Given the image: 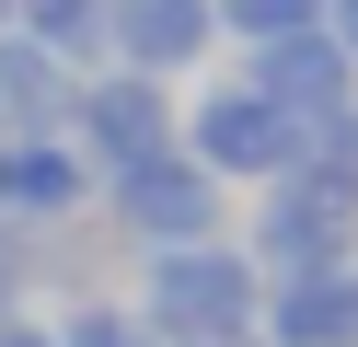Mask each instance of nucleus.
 <instances>
[{"instance_id": "5", "label": "nucleus", "mask_w": 358, "mask_h": 347, "mask_svg": "<svg viewBox=\"0 0 358 347\" xmlns=\"http://www.w3.org/2000/svg\"><path fill=\"white\" fill-rule=\"evenodd\" d=\"M358 243V185L335 174H278L266 185V266H335V254Z\"/></svg>"}, {"instance_id": "7", "label": "nucleus", "mask_w": 358, "mask_h": 347, "mask_svg": "<svg viewBox=\"0 0 358 347\" xmlns=\"http://www.w3.org/2000/svg\"><path fill=\"white\" fill-rule=\"evenodd\" d=\"M208 35H220L208 0H104V46H116V69H150V81L196 69Z\"/></svg>"}, {"instance_id": "3", "label": "nucleus", "mask_w": 358, "mask_h": 347, "mask_svg": "<svg viewBox=\"0 0 358 347\" xmlns=\"http://www.w3.org/2000/svg\"><path fill=\"white\" fill-rule=\"evenodd\" d=\"M116 185V208H127V231L139 243H208L220 231V174L173 139V151H150V162H127V174H104Z\"/></svg>"}, {"instance_id": "17", "label": "nucleus", "mask_w": 358, "mask_h": 347, "mask_svg": "<svg viewBox=\"0 0 358 347\" xmlns=\"http://www.w3.org/2000/svg\"><path fill=\"white\" fill-rule=\"evenodd\" d=\"M0 23H12V0H0Z\"/></svg>"}, {"instance_id": "11", "label": "nucleus", "mask_w": 358, "mask_h": 347, "mask_svg": "<svg viewBox=\"0 0 358 347\" xmlns=\"http://www.w3.org/2000/svg\"><path fill=\"white\" fill-rule=\"evenodd\" d=\"M12 23L47 35L58 58H93V46H104V0H12Z\"/></svg>"}, {"instance_id": "2", "label": "nucleus", "mask_w": 358, "mask_h": 347, "mask_svg": "<svg viewBox=\"0 0 358 347\" xmlns=\"http://www.w3.org/2000/svg\"><path fill=\"white\" fill-rule=\"evenodd\" d=\"M185 151L208 162L220 185H278V174H301V116H289L278 93H255V81H220V93H196Z\"/></svg>"}, {"instance_id": "6", "label": "nucleus", "mask_w": 358, "mask_h": 347, "mask_svg": "<svg viewBox=\"0 0 358 347\" xmlns=\"http://www.w3.org/2000/svg\"><path fill=\"white\" fill-rule=\"evenodd\" d=\"M70 116H81V69L58 58L47 35L0 23V128H24V139H70Z\"/></svg>"}, {"instance_id": "12", "label": "nucleus", "mask_w": 358, "mask_h": 347, "mask_svg": "<svg viewBox=\"0 0 358 347\" xmlns=\"http://www.w3.org/2000/svg\"><path fill=\"white\" fill-rule=\"evenodd\" d=\"M208 12H220V35L278 46V35H301V23H324V0H208Z\"/></svg>"}, {"instance_id": "15", "label": "nucleus", "mask_w": 358, "mask_h": 347, "mask_svg": "<svg viewBox=\"0 0 358 347\" xmlns=\"http://www.w3.org/2000/svg\"><path fill=\"white\" fill-rule=\"evenodd\" d=\"M324 23H335V46L358 58V0H324Z\"/></svg>"}, {"instance_id": "4", "label": "nucleus", "mask_w": 358, "mask_h": 347, "mask_svg": "<svg viewBox=\"0 0 358 347\" xmlns=\"http://www.w3.org/2000/svg\"><path fill=\"white\" fill-rule=\"evenodd\" d=\"M70 139L93 151V174H127V162L173 151V139H185V116H173V93L150 81V69H116V81H81V116H70Z\"/></svg>"}, {"instance_id": "13", "label": "nucleus", "mask_w": 358, "mask_h": 347, "mask_svg": "<svg viewBox=\"0 0 358 347\" xmlns=\"http://www.w3.org/2000/svg\"><path fill=\"white\" fill-rule=\"evenodd\" d=\"M301 174H335V185H358V104H335V116H301Z\"/></svg>"}, {"instance_id": "9", "label": "nucleus", "mask_w": 358, "mask_h": 347, "mask_svg": "<svg viewBox=\"0 0 358 347\" xmlns=\"http://www.w3.org/2000/svg\"><path fill=\"white\" fill-rule=\"evenodd\" d=\"M93 185L104 174L81 139H0V220H70Z\"/></svg>"}, {"instance_id": "16", "label": "nucleus", "mask_w": 358, "mask_h": 347, "mask_svg": "<svg viewBox=\"0 0 358 347\" xmlns=\"http://www.w3.org/2000/svg\"><path fill=\"white\" fill-rule=\"evenodd\" d=\"M0 347H47V336H35V324H0Z\"/></svg>"}, {"instance_id": "10", "label": "nucleus", "mask_w": 358, "mask_h": 347, "mask_svg": "<svg viewBox=\"0 0 358 347\" xmlns=\"http://www.w3.org/2000/svg\"><path fill=\"white\" fill-rule=\"evenodd\" d=\"M266 324H278V347H358V278H347V266H301V278H278Z\"/></svg>"}, {"instance_id": "8", "label": "nucleus", "mask_w": 358, "mask_h": 347, "mask_svg": "<svg viewBox=\"0 0 358 347\" xmlns=\"http://www.w3.org/2000/svg\"><path fill=\"white\" fill-rule=\"evenodd\" d=\"M255 93H278L289 116H335V104H358V58L335 46V23H301V35L255 46Z\"/></svg>"}, {"instance_id": "14", "label": "nucleus", "mask_w": 358, "mask_h": 347, "mask_svg": "<svg viewBox=\"0 0 358 347\" xmlns=\"http://www.w3.org/2000/svg\"><path fill=\"white\" fill-rule=\"evenodd\" d=\"M58 347H150V336H139V313L93 301V313H70V336H58Z\"/></svg>"}, {"instance_id": "1", "label": "nucleus", "mask_w": 358, "mask_h": 347, "mask_svg": "<svg viewBox=\"0 0 358 347\" xmlns=\"http://www.w3.org/2000/svg\"><path fill=\"white\" fill-rule=\"evenodd\" d=\"M139 313L162 336H185V347H231L255 324V266L220 254V243H162V266L139 278Z\"/></svg>"}, {"instance_id": "18", "label": "nucleus", "mask_w": 358, "mask_h": 347, "mask_svg": "<svg viewBox=\"0 0 358 347\" xmlns=\"http://www.w3.org/2000/svg\"><path fill=\"white\" fill-rule=\"evenodd\" d=\"M0 139H12V128H0Z\"/></svg>"}]
</instances>
